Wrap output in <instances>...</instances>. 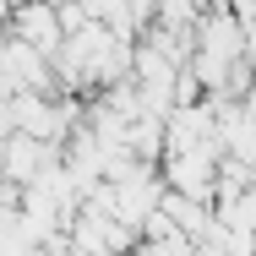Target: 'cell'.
I'll use <instances>...</instances> for the list:
<instances>
[{"mask_svg": "<svg viewBox=\"0 0 256 256\" xmlns=\"http://www.w3.org/2000/svg\"><path fill=\"white\" fill-rule=\"evenodd\" d=\"M164 212H169V218H174V229H180V234H191V240L212 224V218H207V207L196 202V196H186V191H164Z\"/></svg>", "mask_w": 256, "mask_h": 256, "instance_id": "cell-4", "label": "cell"}, {"mask_svg": "<svg viewBox=\"0 0 256 256\" xmlns=\"http://www.w3.org/2000/svg\"><path fill=\"white\" fill-rule=\"evenodd\" d=\"M16 6H22V0H11V11H16Z\"/></svg>", "mask_w": 256, "mask_h": 256, "instance_id": "cell-6", "label": "cell"}, {"mask_svg": "<svg viewBox=\"0 0 256 256\" xmlns=\"http://www.w3.org/2000/svg\"><path fill=\"white\" fill-rule=\"evenodd\" d=\"M136 256H196L191 234H158V240H136Z\"/></svg>", "mask_w": 256, "mask_h": 256, "instance_id": "cell-5", "label": "cell"}, {"mask_svg": "<svg viewBox=\"0 0 256 256\" xmlns=\"http://www.w3.org/2000/svg\"><path fill=\"white\" fill-rule=\"evenodd\" d=\"M164 180H169V191H186V196H196L207 202L212 191H218V148H196V153H169L164 164Z\"/></svg>", "mask_w": 256, "mask_h": 256, "instance_id": "cell-2", "label": "cell"}, {"mask_svg": "<svg viewBox=\"0 0 256 256\" xmlns=\"http://www.w3.org/2000/svg\"><path fill=\"white\" fill-rule=\"evenodd\" d=\"M71 240H76L82 251H93V256L136 251V229L120 224V218H114L109 207H98V202H82V212L71 218Z\"/></svg>", "mask_w": 256, "mask_h": 256, "instance_id": "cell-1", "label": "cell"}, {"mask_svg": "<svg viewBox=\"0 0 256 256\" xmlns=\"http://www.w3.org/2000/svg\"><path fill=\"white\" fill-rule=\"evenodd\" d=\"M11 33L28 38L33 50H44V54H60V44H66L60 6H54V0H22V6L11 11Z\"/></svg>", "mask_w": 256, "mask_h": 256, "instance_id": "cell-3", "label": "cell"}]
</instances>
